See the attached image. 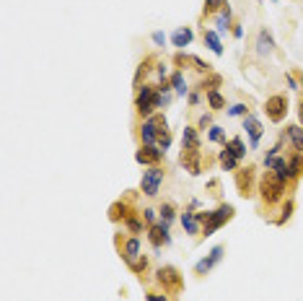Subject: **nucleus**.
Returning <instances> with one entry per match:
<instances>
[{
  "mask_svg": "<svg viewBox=\"0 0 303 301\" xmlns=\"http://www.w3.org/2000/svg\"><path fill=\"white\" fill-rule=\"evenodd\" d=\"M285 182L287 179L285 177H280L277 172H264V177H262V182H259V192H262V200L267 203V205H272V203H277L282 195H285Z\"/></svg>",
  "mask_w": 303,
  "mask_h": 301,
  "instance_id": "nucleus-1",
  "label": "nucleus"
},
{
  "mask_svg": "<svg viewBox=\"0 0 303 301\" xmlns=\"http://www.w3.org/2000/svg\"><path fill=\"white\" fill-rule=\"evenodd\" d=\"M163 104H169V96H163L156 86H143L138 91V99H135V107L140 114H150L153 109H161Z\"/></svg>",
  "mask_w": 303,
  "mask_h": 301,
  "instance_id": "nucleus-2",
  "label": "nucleus"
},
{
  "mask_svg": "<svg viewBox=\"0 0 303 301\" xmlns=\"http://www.w3.org/2000/svg\"><path fill=\"white\" fill-rule=\"evenodd\" d=\"M161 182H163V169H161V167H150V169L143 174V182H140L143 195H148V198H153V195H158Z\"/></svg>",
  "mask_w": 303,
  "mask_h": 301,
  "instance_id": "nucleus-3",
  "label": "nucleus"
},
{
  "mask_svg": "<svg viewBox=\"0 0 303 301\" xmlns=\"http://www.w3.org/2000/svg\"><path fill=\"white\" fill-rule=\"evenodd\" d=\"M233 218V208L231 205H220L218 210H213V213H210V218L205 221V236H210L213 231H218L220 226L225 223V221H231Z\"/></svg>",
  "mask_w": 303,
  "mask_h": 301,
  "instance_id": "nucleus-4",
  "label": "nucleus"
},
{
  "mask_svg": "<svg viewBox=\"0 0 303 301\" xmlns=\"http://www.w3.org/2000/svg\"><path fill=\"white\" fill-rule=\"evenodd\" d=\"M156 280L163 285V291H179L181 288V275H179V270L171 267V265H163L156 273Z\"/></svg>",
  "mask_w": 303,
  "mask_h": 301,
  "instance_id": "nucleus-5",
  "label": "nucleus"
},
{
  "mask_svg": "<svg viewBox=\"0 0 303 301\" xmlns=\"http://www.w3.org/2000/svg\"><path fill=\"white\" fill-rule=\"evenodd\" d=\"M264 112H267V117L272 119V122H282L285 119V114H287V99L285 96H269L267 101H264Z\"/></svg>",
  "mask_w": 303,
  "mask_h": 301,
  "instance_id": "nucleus-6",
  "label": "nucleus"
},
{
  "mask_svg": "<svg viewBox=\"0 0 303 301\" xmlns=\"http://www.w3.org/2000/svg\"><path fill=\"white\" fill-rule=\"evenodd\" d=\"M148 239H150V244H153L156 249H161V244H169L171 242V236H169V223H153L148 229Z\"/></svg>",
  "mask_w": 303,
  "mask_h": 301,
  "instance_id": "nucleus-7",
  "label": "nucleus"
},
{
  "mask_svg": "<svg viewBox=\"0 0 303 301\" xmlns=\"http://www.w3.org/2000/svg\"><path fill=\"white\" fill-rule=\"evenodd\" d=\"M140 164H148V167H158V161L163 159V150L156 148V145H140V150L135 154Z\"/></svg>",
  "mask_w": 303,
  "mask_h": 301,
  "instance_id": "nucleus-8",
  "label": "nucleus"
},
{
  "mask_svg": "<svg viewBox=\"0 0 303 301\" xmlns=\"http://www.w3.org/2000/svg\"><path fill=\"white\" fill-rule=\"evenodd\" d=\"M122 257H125V262H127L130 267H135V265L143 260V254H140V242H138V239H127L125 247H122Z\"/></svg>",
  "mask_w": 303,
  "mask_h": 301,
  "instance_id": "nucleus-9",
  "label": "nucleus"
},
{
  "mask_svg": "<svg viewBox=\"0 0 303 301\" xmlns=\"http://www.w3.org/2000/svg\"><path fill=\"white\" fill-rule=\"evenodd\" d=\"M181 167H184L189 174H200L202 172V167H200V150L181 148Z\"/></svg>",
  "mask_w": 303,
  "mask_h": 301,
  "instance_id": "nucleus-10",
  "label": "nucleus"
},
{
  "mask_svg": "<svg viewBox=\"0 0 303 301\" xmlns=\"http://www.w3.org/2000/svg\"><path fill=\"white\" fill-rule=\"evenodd\" d=\"M251 182H254V167H246V169H241L236 174V187H238V192L244 195V198L251 195Z\"/></svg>",
  "mask_w": 303,
  "mask_h": 301,
  "instance_id": "nucleus-11",
  "label": "nucleus"
},
{
  "mask_svg": "<svg viewBox=\"0 0 303 301\" xmlns=\"http://www.w3.org/2000/svg\"><path fill=\"white\" fill-rule=\"evenodd\" d=\"M220 257H223V247H215V249L210 252V254H207V257H205L202 262H197V265H194V273H197V275H205L210 267L220 262Z\"/></svg>",
  "mask_w": 303,
  "mask_h": 301,
  "instance_id": "nucleus-12",
  "label": "nucleus"
},
{
  "mask_svg": "<svg viewBox=\"0 0 303 301\" xmlns=\"http://www.w3.org/2000/svg\"><path fill=\"white\" fill-rule=\"evenodd\" d=\"M140 135H143V143H145V145H153V143H158V130H156L153 117H150V119H145V122H143Z\"/></svg>",
  "mask_w": 303,
  "mask_h": 301,
  "instance_id": "nucleus-13",
  "label": "nucleus"
},
{
  "mask_svg": "<svg viewBox=\"0 0 303 301\" xmlns=\"http://www.w3.org/2000/svg\"><path fill=\"white\" fill-rule=\"evenodd\" d=\"M244 130L251 135V145L259 143V138H262V125H259V119H256V117H244Z\"/></svg>",
  "mask_w": 303,
  "mask_h": 301,
  "instance_id": "nucleus-14",
  "label": "nucleus"
},
{
  "mask_svg": "<svg viewBox=\"0 0 303 301\" xmlns=\"http://www.w3.org/2000/svg\"><path fill=\"white\" fill-rule=\"evenodd\" d=\"M181 148L200 150V138H197V130L194 127H184V135H181Z\"/></svg>",
  "mask_w": 303,
  "mask_h": 301,
  "instance_id": "nucleus-15",
  "label": "nucleus"
},
{
  "mask_svg": "<svg viewBox=\"0 0 303 301\" xmlns=\"http://www.w3.org/2000/svg\"><path fill=\"white\" fill-rule=\"evenodd\" d=\"M220 164H223L225 172H233V169L238 167V156L233 154L228 145H223V150H220Z\"/></svg>",
  "mask_w": 303,
  "mask_h": 301,
  "instance_id": "nucleus-16",
  "label": "nucleus"
},
{
  "mask_svg": "<svg viewBox=\"0 0 303 301\" xmlns=\"http://www.w3.org/2000/svg\"><path fill=\"white\" fill-rule=\"evenodd\" d=\"M300 172H303V154H295L287 161V179H298Z\"/></svg>",
  "mask_w": 303,
  "mask_h": 301,
  "instance_id": "nucleus-17",
  "label": "nucleus"
},
{
  "mask_svg": "<svg viewBox=\"0 0 303 301\" xmlns=\"http://www.w3.org/2000/svg\"><path fill=\"white\" fill-rule=\"evenodd\" d=\"M272 47H275L272 37H269L267 32H262V34H259V39H256V52H259V55H269V52H272Z\"/></svg>",
  "mask_w": 303,
  "mask_h": 301,
  "instance_id": "nucleus-18",
  "label": "nucleus"
},
{
  "mask_svg": "<svg viewBox=\"0 0 303 301\" xmlns=\"http://www.w3.org/2000/svg\"><path fill=\"white\" fill-rule=\"evenodd\" d=\"M171 42H174V47H187L192 42V29H179V32H174Z\"/></svg>",
  "mask_w": 303,
  "mask_h": 301,
  "instance_id": "nucleus-19",
  "label": "nucleus"
},
{
  "mask_svg": "<svg viewBox=\"0 0 303 301\" xmlns=\"http://www.w3.org/2000/svg\"><path fill=\"white\" fill-rule=\"evenodd\" d=\"M181 226L187 229V234H200V221H197V216H192V213L181 216Z\"/></svg>",
  "mask_w": 303,
  "mask_h": 301,
  "instance_id": "nucleus-20",
  "label": "nucleus"
},
{
  "mask_svg": "<svg viewBox=\"0 0 303 301\" xmlns=\"http://www.w3.org/2000/svg\"><path fill=\"white\" fill-rule=\"evenodd\" d=\"M202 37H205V44H207V47L213 50L215 55H220V52H223V47H220V39H218V34H215V32H205Z\"/></svg>",
  "mask_w": 303,
  "mask_h": 301,
  "instance_id": "nucleus-21",
  "label": "nucleus"
},
{
  "mask_svg": "<svg viewBox=\"0 0 303 301\" xmlns=\"http://www.w3.org/2000/svg\"><path fill=\"white\" fill-rule=\"evenodd\" d=\"M287 135H290V140L295 143L298 154H303V127H287Z\"/></svg>",
  "mask_w": 303,
  "mask_h": 301,
  "instance_id": "nucleus-22",
  "label": "nucleus"
},
{
  "mask_svg": "<svg viewBox=\"0 0 303 301\" xmlns=\"http://www.w3.org/2000/svg\"><path fill=\"white\" fill-rule=\"evenodd\" d=\"M223 145H228V148L233 150V154H236L238 159H244V156H246V148H244V140H241V138H233V140L223 143Z\"/></svg>",
  "mask_w": 303,
  "mask_h": 301,
  "instance_id": "nucleus-23",
  "label": "nucleus"
},
{
  "mask_svg": "<svg viewBox=\"0 0 303 301\" xmlns=\"http://www.w3.org/2000/svg\"><path fill=\"white\" fill-rule=\"evenodd\" d=\"M171 86H174L176 94H187V83H184V75H181V73L171 75Z\"/></svg>",
  "mask_w": 303,
  "mask_h": 301,
  "instance_id": "nucleus-24",
  "label": "nucleus"
},
{
  "mask_svg": "<svg viewBox=\"0 0 303 301\" xmlns=\"http://www.w3.org/2000/svg\"><path fill=\"white\" fill-rule=\"evenodd\" d=\"M150 65H153V57H145L143 63H140V68H138V75H135V86H138V83H140V78H143V75L150 70Z\"/></svg>",
  "mask_w": 303,
  "mask_h": 301,
  "instance_id": "nucleus-25",
  "label": "nucleus"
},
{
  "mask_svg": "<svg viewBox=\"0 0 303 301\" xmlns=\"http://www.w3.org/2000/svg\"><path fill=\"white\" fill-rule=\"evenodd\" d=\"M207 101H210V107H213V109H223V104H225L218 91H207Z\"/></svg>",
  "mask_w": 303,
  "mask_h": 301,
  "instance_id": "nucleus-26",
  "label": "nucleus"
},
{
  "mask_svg": "<svg viewBox=\"0 0 303 301\" xmlns=\"http://www.w3.org/2000/svg\"><path fill=\"white\" fill-rule=\"evenodd\" d=\"M161 216H163V223H171L174 221V205L171 203H163L161 205Z\"/></svg>",
  "mask_w": 303,
  "mask_h": 301,
  "instance_id": "nucleus-27",
  "label": "nucleus"
},
{
  "mask_svg": "<svg viewBox=\"0 0 303 301\" xmlns=\"http://www.w3.org/2000/svg\"><path fill=\"white\" fill-rule=\"evenodd\" d=\"M225 6V0H205V13L210 16V13H215L218 8H223Z\"/></svg>",
  "mask_w": 303,
  "mask_h": 301,
  "instance_id": "nucleus-28",
  "label": "nucleus"
},
{
  "mask_svg": "<svg viewBox=\"0 0 303 301\" xmlns=\"http://www.w3.org/2000/svg\"><path fill=\"white\" fill-rule=\"evenodd\" d=\"M125 221H127V226H130V231H132V234H140V231H143V223H140L138 218H135L132 213H130Z\"/></svg>",
  "mask_w": 303,
  "mask_h": 301,
  "instance_id": "nucleus-29",
  "label": "nucleus"
},
{
  "mask_svg": "<svg viewBox=\"0 0 303 301\" xmlns=\"http://www.w3.org/2000/svg\"><path fill=\"white\" fill-rule=\"evenodd\" d=\"M210 140H215V143H218V140H223V130H220L218 125L210 127Z\"/></svg>",
  "mask_w": 303,
  "mask_h": 301,
  "instance_id": "nucleus-30",
  "label": "nucleus"
},
{
  "mask_svg": "<svg viewBox=\"0 0 303 301\" xmlns=\"http://www.w3.org/2000/svg\"><path fill=\"white\" fill-rule=\"evenodd\" d=\"M228 114L231 117H241V114H246V107H244V104H236L233 109H228Z\"/></svg>",
  "mask_w": 303,
  "mask_h": 301,
  "instance_id": "nucleus-31",
  "label": "nucleus"
},
{
  "mask_svg": "<svg viewBox=\"0 0 303 301\" xmlns=\"http://www.w3.org/2000/svg\"><path fill=\"white\" fill-rule=\"evenodd\" d=\"M290 210H293V203H287V205L282 208V216H280V221H277V223H285L287 218H290Z\"/></svg>",
  "mask_w": 303,
  "mask_h": 301,
  "instance_id": "nucleus-32",
  "label": "nucleus"
},
{
  "mask_svg": "<svg viewBox=\"0 0 303 301\" xmlns=\"http://www.w3.org/2000/svg\"><path fill=\"white\" fill-rule=\"evenodd\" d=\"M220 83V75H210V78L202 83V88H207V86H218Z\"/></svg>",
  "mask_w": 303,
  "mask_h": 301,
  "instance_id": "nucleus-33",
  "label": "nucleus"
},
{
  "mask_svg": "<svg viewBox=\"0 0 303 301\" xmlns=\"http://www.w3.org/2000/svg\"><path fill=\"white\" fill-rule=\"evenodd\" d=\"M143 216H145V221H148V223H153V221H156V210L145 208V210H143Z\"/></svg>",
  "mask_w": 303,
  "mask_h": 301,
  "instance_id": "nucleus-34",
  "label": "nucleus"
},
{
  "mask_svg": "<svg viewBox=\"0 0 303 301\" xmlns=\"http://www.w3.org/2000/svg\"><path fill=\"white\" fill-rule=\"evenodd\" d=\"M153 42H156V44H163V42H166V37H163L161 32H156V34H153Z\"/></svg>",
  "mask_w": 303,
  "mask_h": 301,
  "instance_id": "nucleus-35",
  "label": "nucleus"
},
{
  "mask_svg": "<svg viewBox=\"0 0 303 301\" xmlns=\"http://www.w3.org/2000/svg\"><path fill=\"white\" fill-rule=\"evenodd\" d=\"M207 125H210V114H205V117H200V127L205 130Z\"/></svg>",
  "mask_w": 303,
  "mask_h": 301,
  "instance_id": "nucleus-36",
  "label": "nucleus"
},
{
  "mask_svg": "<svg viewBox=\"0 0 303 301\" xmlns=\"http://www.w3.org/2000/svg\"><path fill=\"white\" fill-rule=\"evenodd\" d=\"M145 298H148V301H166V298H163V296H158V293H148Z\"/></svg>",
  "mask_w": 303,
  "mask_h": 301,
  "instance_id": "nucleus-37",
  "label": "nucleus"
},
{
  "mask_svg": "<svg viewBox=\"0 0 303 301\" xmlns=\"http://www.w3.org/2000/svg\"><path fill=\"white\" fill-rule=\"evenodd\" d=\"M200 101V94H189V104H197Z\"/></svg>",
  "mask_w": 303,
  "mask_h": 301,
  "instance_id": "nucleus-38",
  "label": "nucleus"
},
{
  "mask_svg": "<svg viewBox=\"0 0 303 301\" xmlns=\"http://www.w3.org/2000/svg\"><path fill=\"white\" fill-rule=\"evenodd\" d=\"M298 117H300V125H303V99H300V104H298Z\"/></svg>",
  "mask_w": 303,
  "mask_h": 301,
  "instance_id": "nucleus-39",
  "label": "nucleus"
}]
</instances>
